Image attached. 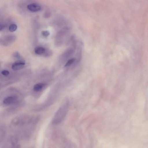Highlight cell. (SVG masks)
<instances>
[{
  "instance_id": "obj_2",
  "label": "cell",
  "mask_w": 148,
  "mask_h": 148,
  "mask_svg": "<svg viewBox=\"0 0 148 148\" xmlns=\"http://www.w3.org/2000/svg\"><path fill=\"white\" fill-rule=\"evenodd\" d=\"M5 96L2 98V104L5 106H10V107L7 109V111H14L15 109L18 108L21 106V96L19 94L11 93L5 94Z\"/></svg>"
},
{
  "instance_id": "obj_9",
  "label": "cell",
  "mask_w": 148,
  "mask_h": 148,
  "mask_svg": "<svg viewBox=\"0 0 148 148\" xmlns=\"http://www.w3.org/2000/svg\"><path fill=\"white\" fill-rule=\"evenodd\" d=\"M75 61V59L74 58H72L70 59L66 62L64 65V66L65 67H68L71 66L73 64Z\"/></svg>"
},
{
  "instance_id": "obj_12",
  "label": "cell",
  "mask_w": 148,
  "mask_h": 148,
  "mask_svg": "<svg viewBox=\"0 0 148 148\" xmlns=\"http://www.w3.org/2000/svg\"><path fill=\"white\" fill-rule=\"evenodd\" d=\"M1 73L2 74L5 76H7L9 74V72L7 70H4L2 71Z\"/></svg>"
},
{
  "instance_id": "obj_5",
  "label": "cell",
  "mask_w": 148,
  "mask_h": 148,
  "mask_svg": "<svg viewBox=\"0 0 148 148\" xmlns=\"http://www.w3.org/2000/svg\"><path fill=\"white\" fill-rule=\"evenodd\" d=\"M28 10L32 12H37L41 10V7L38 4L36 3H32L27 6Z\"/></svg>"
},
{
  "instance_id": "obj_6",
  "label": "cell",
  "mask_w": 148,
  "mask_h": 148,
  "mask_svg": "<svg viewBox=\"0 0 148 148\" xmlns=\"http://www.w3.org/2000/svg\"><path fill=\"white\" fill-rule=\"evenodd\" d=\"M0 143H1L4 138L6 131L5 127L3 125L0 126Z\"/></svg>"
},
{
  "instance_id": "obj_3",
  "label": "cell",
  "mask_w": 148,
  "mask_h": 148,
  "mask_svg": "<svg viewBox=\"0 0 148 148\" xmlns=\"http://www.w3.org/2000/svg\"><path fill=\"white\" fill-rule=\"evenodd\" d=\"M69 106L70 102L68 99H66L62 102L53 118V124H58L62 121L68 112Z\"/></svg>"
},
{
  "instance_id": "obj_4",
  "label": "cell",
  "mask_w": 148,
  "mask_h": 148,
  "mask_svg": "<svg viewBox=\"0 0 148 148\" xmlns=\"http://www.w3.org/2000/svg\"><path fill=\"white\" fill-rule=\"evenodd\" d=\"M25 64V62L23 60H19L14 62L12 65V68L14 71H17L22 69Z\"/></svg>"
},
{
  "instance_id": "obj_11",
  "label": "cell",
  "mask_w": 148,
  "mask_h": 148,
  "mask_svg": "<svg viewBox=\"0 0 148 148\" xmlns=\"http://www.w3.org/2000/svg\"><path fill=\"white\" fill-rule=\"evenodd\" d=\"M42 34L43 36L46 37L49 35L50 33L48 31L45 30L42 31Z\"/></svg>"
},
{
  "instance_id": "obj_10",
  "label": "cell",
  "mask_w": 148,
  "mask_h": 148,
  "mask_svg": "<svg viewBox=\"0 0 148 148\" xmlns=\"http://www.w3.org/2000/svg\"><path fill=\"white\" fill-rule=\"evenodd\" d=\"M17 27L16 25L14 24H12L10 25L9 28V29L11 32H14L16 30Z\"/></svg>"
},
{
  "instance_id": "obj_13",
  "label": "cell",
  "mask_w": 148,
  "mask_h": 148,
  "mask_svg": "<svg viewBox=\"0 0 148 148\" xmlns=\"http://www.w3.org/2000/svg\"><path fill=\"white\" fill-rule=\"evenodd\" d=\"M13 56L16 58H20V56L18 52H16L13 54Z\"/></svg>"
},
{
  "instance_id": "obj_1",
  "label": "cell",
  "mask_w": 148,
  "mask_h": 148,
  "mask_svg": "<svg viewBox=\"0 0 148 148\" xmlns=\"http://www.w3.org/2000/svg\"><path fill=\"white\" fill-rule=\"evenodd\" d=\"M39 119L37 116L22 115L14 118L12 121L11 127L14 132L22 137L28 136Z\"/></svg>"
},
{
  "instance_id": "obj_7",
  "label": "cell",
  "mask_w": 148,
  "mask_h": 148,
  "mask_svg": "<svg viewBox=\"0 0 148 148\" xmlns=\"http://www.w3.org/2000/svg\"><path fill=\"white\" fill-rule=\"evenodd\" d=\"M45 85V84L43 83H37L34 85L33 90L35 92H39L42 89Z\"/></svg>"
},
{
  "instance_id": "obj_8",
  "label": "cell",
  "mask_w": 148,
  "mask_h": 148,
  "mask_svg": "<svg viewBox=\"0 0 148 148\" xmlns=\"http://www.w3.org/2000/svg\"><path fill=\"white\" fill-rule=\"evenodd\" d=\"M45 49L44 48L40 46L37 47L34 49L35 53L38 55L43 54L45 52Z\"/></svg>"
}]
</instances>
